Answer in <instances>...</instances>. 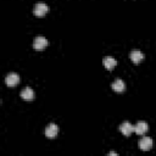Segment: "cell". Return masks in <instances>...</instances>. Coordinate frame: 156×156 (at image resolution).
I'll list each match as a JSON object with an SVG mask.
<instances>
[{
	"mask_svg": "<svg viewBox=\"0 0 156 156\" xmlns=\"http://www.w3.org/2000/svg\"><path fill=\"white\" fill-rule=\"evenodd\" d=\"M46 46H48V40H46L44 37L39 35V37H35V38H34V40H33V48H34L35 50L41 51V50H44Z\"/></svg>",
	"mask_w": 156,
	"mask_h": 156,
	"instance_id": "cell-1",
	"label": "cell"
},
{
	"mask_svg": "<svg viewBox=\"0 0 156 156\" xmlns=\"http://www.w3.org/2000/svg\"><path fill=\"white\" fill-rule=\"evenodd\" d=\"M48 11H49V7H48V5L44 4V2H38V4L34 6V9H33L34 15L38 16V17L45 16V15L48 13Z\"/></svg>",
	"mask_w": 156,
	"mask_h": 156,
	"instance_id": "cell-2",
	"label": "cell"
},
{
	"mask_svg": "<svg viewBox=\"0 0 156 156\" xmlns=\"http://www.w3.org/2000/svg\"><path fill=\"white\" fill-rule=\"evenodd\" d=\"M58 133V127L55 124V123H50L46 126L45 128V135L49 138V139H54Z\"/></svg>",
	"mask_w": 156,
	"mask_h": 156,
	"instance_id": "cell-3",
	"label": "cell"
},
{
	"mask_svg": "<svg viewBox=\"0 0 156 156\" xmlns=\"http://www.w3.org/2000/svg\"><path fill=\"white\" fill-rule=\"evenodd\" d=\"M5 82H6V84L9 87H15V85H17L20 83V76L17 73H15V72H11V73H9L6 76Z\"/></svg>",
	"mask_w": 156,
	"mask_h": 156,
	"instance_id": "cell-4",
	"label": "cell"
},
{
	"mask_svg": "<svg viewBox=\"0 0 156 156\" xmlns=\"http://www.w3.org/2000/svg\"><path fill=\"white\" fill-rule=\"evenodd\" d=\"M138 145H139V147H140L141 150L147 151V150H150V149L152 147V139H151V138H147V136H144V138H141V139L139 140Z\"/></svg>",
	"mask_w": 156,
	"mask_h": 156,
	"instance_id": "cell-5",
	"label": "cell"
},
{
	"mask_svg": "<svg viewBox=\"0 0 156 156\" xmlns=\"http://www.w3.org/2000/svg\"><path fill=\"white\" fill-rule=\"evenodd\" d=\"M119 130L123 135L126 136H129L133 132H134V126H132L129 122H123L121 126H119Z\"/></svg>",
	"mask_w": 156,
	"mask_h": 156,
	"instance_id": "cell-6",
	"label": "cell"
},
{
	"mask_svg": "<svg viewBox=\"0 0 156 156\" xmlns=\"http://www.w3.org/2000/svg\"><path fill=\"white\" fill-rule=\"evenodd\" d=\"M147 129H149V126H147V123L144 122V121H139V122L136 123V126L134 127V132H135L138 135H144V134L147 132Z\"/></svg>",
	"mask_w": 156,
	"mask_h": 156,
	"instance_id": "cell-7",
	"label": "cell"
},
{
	"mask_svg": "<svg viewBox=\"0 0 156 156\" xmlns=\"http://www.w3.org/2000/svg\"><path fill=\"white\" fill-rule=\"evenodd\" d=\"M102 63H104V66H105V68H106V69L112 71V69H113V67L117 65V61H116L112 56H105V57L102 58Z\"/></svg>",
	"mask_w": 156,
	"mask_h": 156,
	"instance_id": "cell-8",
	"label": "cell"
},
{
	"mask_svg": "<svg viewBox=\"0 0 156 156\" xmlns=\"http://www.w3.org/2000/svg\"><path fill=\"white\" fill-rule=\"evenodd\" d=\"M21 98L23 100H27V101H30L34 99V90L29 87H26L22 91H21Z\"/></svg>",
	"mask_w": 156,
	"mask_h": 156,
	"instance_id": "cell-9",
	"label": "cell"
},
{
	"mask_svg": "<svg viewBox=\"0 0 156 156\" xmlns=\"http://www.w3.org/2000/svg\"><path fill=\"white\" fill-rule=\"evenodd\" d=\"M129 58H130L134 63H139V62L143 61L144 54H143L141 51H139V50H133V51L129 54Z\"/></svg>",
	"mask_w": 156,
	"mask_h": 156,
	"instance_id": "cell-10",
	"label": "cell"
},
{
	"mask_svg": "<svg viewBox=\"0 0 156 156\" xmlns=\"http://www.w3.org/2000/svg\"><path fill=\"white\" fill-rule=\"evenodd\" d=\"M111 88H112L115 91H117V93H122V91L124 90L126 85H124V82H123L122 79L117 78V79H115V82L111 84Z\"/></svg>",
	"mask_w": 156,
	"mask_h": 156,
	"instance_id": "cell-11",
	"label": "cell"
},
{
	"mask_svg": "<svg viewBox=\"0 0 156 156\" xmlns=\"http://www.w3.org/2000/svg\"><path fill=\"white\" fill-rule=\"evenodd\" d=\"M108 155H110V156H118V155H117V152H113V151L108 152Z\"/></svg>",
	"mask_w": 156,
	"mask_h": 156,
	"instance_id": "cell-12",
	"label": "cell"
}]
</instances>
